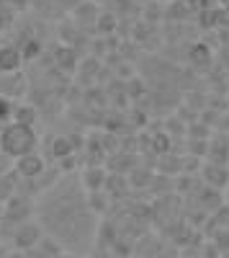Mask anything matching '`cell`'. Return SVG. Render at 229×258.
<instances>
[{
    "mask_svg": "<svg viewBox=\"0 0 229 258\" xmlns=\"http://www.w3.org/2000/svg\"><path fill=\"white\" fill-rule=\"evenodd\" d=\"M44 197V202H39V217L41 225L49 230V238L72 250L85 248L93 235L95 214L90 212L88 199H82L80 183L70 178L65 183H57Z\"/></svg>",
    "mask_w": 229,
    "mask_h": 258,
    "instance_id": "1",
    "label": "cell"
},
{
    "mask_svg": "<svg viewBox=\"0 0 229 258\" xmlns=\"http://www.w3.org/2000/svg\"><path fill=\"white\" fill-rule=\"evenodd\" d=\"M36 132L34 126H26V124H18V121H11L0 129V153H3L8 160H18L29 153L36 150Z\"/></svg>",
    "mask_w": 229,
    "mask_h": 258,
    "instance_id": "2",
    "label": "cell"
},
{
    "mask_svg": "<svg viewBox=\"0 0 229 258\" xmlns=\"http://www.w3.org/2000/svg\"><path fill=\"white\" fill-rule=\"evenodd\" d=\"M6 212H3V225H21V222H29V217L36 212V204L31 202V197H26V194H16V197H11L6 204Z\"/></svg>",
    "mask_w": 229,
    "mask_h": 258,
    "instance_id": "3",
    "label": "cell"
},
{
    "mask_svg": "<svg viewBox=\"0 0 229 258\" xmlns=\"http://www.w3.org/2000/svg\"><path fill=\"white\" fill-rule=\"evenodd\" d=\"M13 248L16 250H24V253H29V250H34L41 240H44V232H41V225H36V222H21V225H16L13 227Z\"/></svg>",
    "mask_w": 229,
    "mask_h": 258,
    "instance_id": "4",
    "label": "cell"
},
{
    "mask_svg": "<svg viewBox=\"0 0 229 258\" xmlns=\"http://www.w3.org/2000/svg\"><path fill=\"white\" fill-rule=\"evenodd\" d=\"M13 173L18 178H24V181H36V178H41V173H44V158H41L39 153H29L24 158H18L16 165H13Z\"/></svg>",
    "mask_w": 229,
    "mask_h": 258,
    "instance_id": "5",
    "label": "cell"
},
{
    "mask_svg": "<svg viewBox=\"0 0 229 258\" xmlns=\"http://www.w3.org/2000/svg\"><path fill=\"white\" fill-rule=\"evenodd\" d=\"M21 64H24V54L18 47L13 44L0 47V75H18Z\"/></svg>",
    "mask_w": 229,
    "mask_h": 258,
    "instance_id": "6",
    "label": "cell"
},
{
    "mask_svg": "<svg viewBox=\"0 0 229 258\" xmlns=\"http://www.w3.org/2000/svg\"><path fill=\"white\" fill-rule=\"evenodd\" d=\"M18 194V176L13 173V170H8V173L0 176V202H8L11 197H16Z\"/></svg>",
    "mask_w": 229,
    "mask_h": 258,
    "instance_id": "7",
    "label": "cell"
},
{
    "mask_svg": "<svg viewBox=\"0 0 229 258\" xmlns=\"http://www.w3.org/2000/svg\"><path fill=\"white\" fill-rule=\"evenodd\" d=\"M13 121L26 124V126H34V121H36V109H34V106H29V103L13 106Z\"/></svg>",
    "mask_w": 229,
    "mask_h": 258,
    "instance_id": "8",
    "label": "cell"
},
{
    "mask_svg": "<svg viewBox=\"0 0 229 258\" xmlns=\"http://www.w3.org/2000/svg\"><path fill=\"white\" fill-rule=\"evenodd\" d=\"M103 183H106V178H103V173H100V170H95V168H90L88 173L82 176V186H85L88 191H100Z\"/></svg>",
    "mask_w": 229,
    "mask_h": 258,
    "instance_id": "9",
    "label": "cell"
},
{
    "mask_svg": "<svg viewBox=\"0 0 229 258\" xmlns=\"http://www.w3.org/2000/svg\"><path fill=\"white\" fill-rule=\"evenodd\" d=\"M52 155H54L57 160L70 158V155H72V145H70V140H67V137H57L54 145H52Z\"/></svg>",
    "mask_w": 229,
    "mask_h": 258,
    "instance_id": "10",
    "label": "cell"
},
{
    "mask_svg": "<svg viewBox=\"0 0 229 258\" xmlns=\"http://www.w3.org/2000/svg\"><path fill=\"white\" fill-rule=\"evenodd\" d=\"M13 121V103L8 101V96H0V129Z\"/></svg>",
    "mask_w": 229,
    "mask_h": 258,
    "instance_id": "11",
    "label": "cell"
},
{
    "mask_svg": "<svg viewBox=\"0 0 229 258\" xmlns=\"http://www.w3.org/2000/svg\"><path fill=\"white\" fill-rule=\"evenodd\" d=\"M8 170H11V165H8V158H6L3 153H0V176H3V173H8Z\"/></svg>",
    "mask_w": 229,
    "mask_h": 258,
    "instance_id": "12",
    "label": "cell"
},
{
    "mask_svg": "<svg viewBox=\"0 0 229 258\" xmlns=\"http://www.w3.org/2000/svg\"><path fill=\"white\" fill-rule=\"evenodd\" d=\"M8 258H31L29 253H24V250H16V253H11Z\"/></svg>",
    "mask_w": 229,
    "mask_h": 258,
    "instance_id": "13",
    "label": "cell"
},
{
    "mask_svg": "<svg viewBox=\"0 0 229 258\" xmlns=\"http://www.w3.org/2000/svg\"><path fill=\"white\" fill-rule=\"evenodd\" d=\"M8 6H11V0H0V11H8Z\"/></svg>",
    "mask_w": 229,
    "mask_h": 258,
    "instance_id": "14",
    "label": "cell"
},
{
    "mask_svg": "<svg viewBox=\"0 0 229 258\" xmlns=\"http://www.w3.org/2000/svg\"><path fill=\"white\" fill-rule=\"evenodd\" d=\"M93 258H113L108 250H103V253H98V255H93Z\"/></svg>",
    "mask_w": 229,
    "mask_h": 258,
    "instance_id": "15",
    "label": "cell"
},
{
    "mask_svg": "<svg viewBox=\"0 0 229 258\" xmlns=\"http://www.w3.org/2000/svg\"><path fill=\"white\" fill-rule=\"evenodd\" d=\"M57 258H80V255H75V253H59Z\"/></svg>",
    "mask_w": 229,
    "mask_h": 258,
    "instance_id": "16",
    "label": "cell"
},
{
    "mask_svg": "<svg viewBox=\"0 0 229 258\" xmlns=\"http://www.w3.org/2000/svg\"><path fill=\"white\" fill-rule=\"evenodd\" d=\"M3 212H6V207H3V202H0V222H3Z\"/></svg>",
    "mask_w": 229,
    "mask_h": 258,
    "instance_id": "17",
    "label": "cell"
},
{
    "mask_svg": "<svg viewBox=\"0 0 229 258\" xmlns=\"http://www.w3.org/2000/svg\"><path fill=\"white\" fill-rule=\"evenodd\" d=\"M0 238H3V230H0Z\"/></svg>",
    "mask_w": 229,
    "mask_h": 258,
    "instance_id": "18",
    "label": "cell"
}]
</instances>
